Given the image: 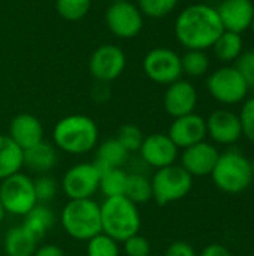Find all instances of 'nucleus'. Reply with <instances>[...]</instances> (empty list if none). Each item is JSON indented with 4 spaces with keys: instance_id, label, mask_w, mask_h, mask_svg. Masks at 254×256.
<instances>
[{
    "instance_id": "obj_1",
    "label": "nucleus",
    "mask_w": 254,
    "mask_h": 256,
    "mask_svg": "<svg viewBox=\"0 0 254 256\" xmlns=\"http://www.w3.org/2000/svg\"><path fill=\"white\" fill-rule=\"evenodd\" d=\"M177 40L186 50L205 51L225 32L217 8L205 3L190 4L180 12L174 26Z\"/></svg>"
},
{
    "instance_id": "obj_2",
    "label": "nucleus",
    "mask_w": 254,
    "mask_h": 256,
    "mask_svg": "<svg viewBox=\"0 0 254 256\" xmlns=\"http://www.w3.org/2000/svg\"><path fill=\"white\" fill-rule=\"evenodd\" d=\"M99 142L97 123L84 114H70L60 118L52 129V144L57 150L82 156L93 152Z\"/></svg>"
},
{
    "instance_id": "obj_3",
    "label": "nucleus",
    "mask_w": 254,
    "mask_h": 256,
    "mask_svg": "<svg viewBox=\"0 0 254 256\" xmlns=\"http://www.w3.org/2000/svg\"><path fill=\"white\" fill-rule=\"evenodd\" d=\"M141 213L135 202L124 195L105 198L100 204L102 232L118 243L141 231Z\"/></svg>"
},
{
    "instance_id": "obj_4",
    "label": "nucleus",
    "mask_w": 254,
    "mask_h": 256,
    "mask_svg": "<svg viewBox=\"0 0 254 256\" xmlns=\"http://www.w3.org/2000/svg\"><path fill=\"white\" fill-rule=\"evenodd\" d=\"M64 232L78 242H87L102 232L100 204L91 200H69L60 216Z\"/></svg>"
},
{
    "instance_id": "obj_5",
    "label": "nucleus",
    "mask_w": 254,
    "mask_h": 256,
    "mask_svg": "<svg viewBox=\"0 0 254 256\" xmlns=\"http://www.w3.org/2000/svg\"><path fill=\"white\" fill-rule=\"evenodd\" d=\"M211 177L216 188L222 192L229 195L241 194L253 182L252 160L238 150L220 153Z\"/></svg>"
},
{
    "instance_id": "obj_6",
    "label": "nucleus",
    "mask_w": 254,
    "mask_h": 256,
    "mask_svg": "<svg viewBox=\"0 0 254 256\" xmlns=\"http://www.w3.org/2000/svg\"><path fill=\"white\" fill-rule=\"evenodd\" d=\"M151 188L153 200L163 207L184 200L193 188V177L181 165L174 164L156 170L151 177Z\"/></svg>"
},
{
    "instance_id": "obj_7",
    "label": "nucleus",
    "mask_w": 254,
    "mask_h": 256,
    "mask_svg": "<svg viewBox=\"0 0 254 256\" xmlns=\"http://www.w3.org/2000/svg\"><path fill=\"white\" fill-rule=\"evenodd\" d=\"M0 204L6 214L24 218L36 204L33 178L19 171L0 182Z\"/></svg>"
},
{
    "instance_id": "obj_8",
    "label": "nucleus",
    "mask_w": 254,
    "mask_h": 256,
    "mask_svg": "<svg viewBox=\"0 0 254 256\" xmlns=\"http://www.w3.org/2000/svg\"><path fill=\"white\" fill-rule=\"evenodd\" d=\"M210 94L220 104L235 105L247 98L250 90L247 81L235 66H223L214 70L207 80Z\"/></svg>"
},
{
    "instance_id": "obj_9",
    "label": "nucleus",
    "mask_w": 254,
    "mask_h": 256,
    "mask_svg": "<svg viewBox=\"0 0 254 256\" xmlns=\"http://www.w3.org/2000/svg\"><path fill=\"white\" fill-rule=\"evenodd\" d=\"M99 183L100 170L94 162H81L64 172L61 189L67 200H91L99 192Z\"/></svg>"
},
{
    "instance_id": "obj_10",
    "label": "nucleus",
    "mask_w": 254,
    "mask_h": 256,
    "mask_svg": "<svg viewBox=\"0 0 254 256\" xmlns=\"http://www.w3.org/2000/svg\"><path fill=\"white\" fill-rule=\"evenodd\" d=\"M105 21L111 33L121 39L136 38L144 27L142 12L129 0L111 3L105 12Z\"/></svg>"
},
{
    "instance_id": "obj_11",
    "label": "nucleus",
    "mask_w": 254,
    "mask_h": 256,
    "mask_svg": "<svg viewBox=\"0 0 254 256\" xmlns=\"http://www.w3.org/2000/svg\"><path fill=\"white\" fill-rule=\"evenodd\" d=\"M142 68L145 75L162 86H169L178 80H181V57L169 48H154L151 50L142 62Z\"/></svg>"
},
{
    "instance_id": "obj_12",
    "label": "nucleus",
    "mask_w": 254,
    "mask_h": 256,
    "mask_svg": "<svg viewBox=\"0 0 254 256\" xmlns=\"http://www.w3.org/2000/svg\"><path fill=\"white\" fill-rule=\"evenodd\" d=\"M126 62V54L120 46L105 44L93 51L88 62V69L97 82L108 84L124 72Z\"/></svg>"
},
{
    "instance_id": "obj_13",
    "label": "nucleus",
    "mask_w": 254,
    "mask_h": 256,
    "mask_svg": "<svg viewBox=\"0 0 254 256\" xmlns=\"http://www.w3.org/2000/svg\"><path fill=\"white\" fill-rule=\"evenodd\" d=\"M180 148L172 142L168 134L147 135L139 148V156L145 165L154 170H160L174 165L178 159Z\"/></svg>"
},
{
    "instance_id": "obj_14",
    "label": "nucleus",
    "mask_w": 254,
    "mask_h": 256,
    "mask_svg": "<svg viewBox=\"0 0 254 256\" xmlns=\"http://www.w3.org/2000/svg\"><path fill=\"white\" fill-rule=\"evenodd\" d=\"M207 136L222 146H232L243 136L240 116L229 110H216L205 120Z\"/></svg>"
},
{
    "instance_id": "obj_15",
    "label": "nucleus",
    "mask_w": 254,
    "mask_h": 256,
    "mask_svg": "<svg viewBox=\"0 0 254 256\" xmlns=\"http://www.w3.org/2000/svg\"><path fill=\"white\" fill-rule=\"evenodd\" d=\"M220 153L219 150L207 142L201 141L195 146H190L183 150L180 165L195 178V177H207L211 176Z\"/></svg>"
},
{
    "instance_id": "obj_16",
    "label": "nucleus",
    "mask_w": 254,
    "mask_h": 256,
    "mask_svg": "<svg viewBox=\"0 0 254 256\" xmlns=\"http://www.w3.org/2000/svg\"><path fill=\"white\" fill-rule=\"evenodd\" d=\"M168 136L178 148H187L207 138V123L205 118L196 112L174 118L169 126Z\"/></svg>"
},
{
    "instance_id": "obj_17",
    "label": "nucleus",
    "mask_w": 254,
    "mask_h": 256,
    "mask_svg": "<svg viewBox=\"0 0 254 256\" xmlns=\"http://www.w3.org/2000/svg\"><path fill=\"white\" fill-rule=\"evenodd\" d=\"M198 105V92L195 86L186 80H178L168 86L163 96L165 111L177 118L195 112Z\"/></svg>"
},
{
    "instance_id": "obj_18",
    "label": "nucleus",
    "mask_w": 254,
    "mask_h": 256,
    "mask_svg": "<svg viewBox=\"0 0 254 256\" xmlns=\"http://www.w3.org/2000/svg\"><path fill=\"white\" fill-rule=\"evenodd\" d=\"M217 12L225 30L241 34L252 27L254 3L252 0H223Z\"/></svg>"
},
{
    "instance_id": "obj_19",
    "label": "nucleus",
    "mask_w": 254,
    "mask_h": 256,
    "mask_svg": "<svg viewBox=\"0 0 254 256\" xmlns=\"http://www.w3.org/2000/svg\"><path fill=\"white\" fill-rule=\"evenodd\" d=\"M7 135L21 150H27L42 142L45 132L40 120L36 116L21 112L10 120Z\"/></svg>"
},
{
    "instance_id": "obj_20",
    "label": "nucleus",
    "mask_w": 254,
    "mask_h": 256,
    "mask_svg": "<svg viewBox=\"0 0 254 256\" xmlns=\"http://www.w3.org/2000/svg\"><path fill=\"white\" fill-rule=\"evenodd\" d=\"M57 148L54 144L46 142L45 140L27 150H22V162L24 168L37 176L48 174L57 164Z\"/></svg>"
},
{
    "instance_id": "obj_21",
    "label": "nucleus",
    "mask_w": 254,
    "mask_h": 256,
    "mask_svg": "<svg viewBox=\"0 0 254 256\" xmlns=\"http://www.w3.org/2000/svg\"><path fill=\"white\" fill-rule=\"evenodd\" d=\"M130 153L120 144V141L114 136L105 140L96 147V158L94 165L103 171L111 168H123L129 159Z\"/></svg>"
},
{
    "instance_id": "obj_22",
    "label": "nucleus",
    "mask_w": 254,
    "mask_h": 256,
    "mask_svg": "<svg viewBox=\"0 0 254 256\" xmlns=\"http://www.w3.org/2000/svg\"><path fill=\"white\" fill-rule=\"evenodd\" d=\"M37 249V240L22 226L7 230L3 238V250L6 256H33Z\"/></svg>"
},
{
    "instance_id": "obj_23",
    "label": "nucleus",
    "mask_w": 254,
    "mask_h": 256,
    "mask_svg": "<svg viewBox=\"0 0 254 256\" xmlns=\"http://www.w3.org/2000/svg\"><path fill=\"white\" fill-rule=\"evenodd\" d=\"M54 224H55L54 212L46 204H36L24 216V222L21 225L39 242L54 226Z\"/></svg>"
},
{
    "instance_id": "obj_24",
    "label": "nucleus",
    "mask_w": 254,
    "mask_h": 256,
    "mask_svg": "<svg viewBox=\"0 0 254 256\" xmlns=\"http://www.w3.org/2000/svg\"><path fill=\"white\" fill-rule=\"evenodd\" d=\"M24 168L22 150L10 140L9 135L0 134V182Z\"/></svg>"
},
{
    "instance_id": "obj_25",
    "label": "nucleus",
    "mask_w": 254,
    "mask_h": 256,
    "mask_svg": "<svg viewBox=\"0 0 254 256\" xmlns=\"http://www.w3.org/2000/svg\"><path fill=\"white\" fill-rule=\"evenodd\" d=\"M243 46L244 42L241 34L225 30L211 48L214 50V56L217 57V60L223 63H234L243 54Z\"/></svg>"
},
{
    "instance_id": "obj_26",
    "label": "nucleus",
    "mask_w": 254,
    "mask_h": 256,
    "mask_svg": "<svg viewBox=\"0 0 254 256\" xmlns=\"http://www.w3.org/2000/svg\"><path fill=\"white\" fill-rule=\"evenodd\" d=\"M124 196L129 198L136 206L147 204L153 200V188H151V178L141 174V172H132L127 176V184L124 190Z\"/></svg>"
},
{
    "instance_id": "obj_27",
    "label": "nucleus",
    "mask_w": 254,
    "mask_h": 256,
    "mask_svg": "<svg viewBox=\"0 0 254 256\" xmlns=\"http://www.w3.org/2000/svg\"><path fill=\"white\" fill-rule=\"evenodd\" d=\"M127 176L129 172H126L123 168H111V170L100 171L99 192H102L105 198L124 195Z\"/></svg>"
},
{
    "instance_id": "obj_28",
    "label": "nucleus",
    "mask_w": 254,
    "mask_h": 256,
    "mask_svg": "<svg viewBox=\"0 0 254 256\" xmlns=\"http://www.w3.org/2000/svg\"><path fill=\"white\" fill-rule=\"evenodd\" d=\"M181 69H183V74L192 78L204 76L210 70V57L207 56L205 51L187 50L181 56Z\"/></svg>"
},
{
    "instance_id": "obj_29",
    "label": "nucleus",
    "mask_w": 254,
    "mask_h": 256,
    "mask_svg": "<svg viewBox=\"0 0 254 256\" xmlns=\"http://www.w3.org/2000/svg\"><path fill=\"white\" fill-rule=\"evenodd\" d=\"M87 256H120V243L111 238L109 236L100 232L90 240H87L85 246Z\"/></svg>"
},
{
    "instance_id": "obj_30",
    "label": "nucleus",
    "mask_w": 254,
    "mask_h": 256,
    "mask_svg": "<svg viewBox=\"0 0 254 256\" xmlns=\"http://www.w3.org/2000/svg\"><path fill=\"white\" fill-rule=\"evenodd\" d=\"M91 8V0H55L57 14L66 21L82 20Z\"/></svg>"
},
{
    "instance_id": "obj_31",
    "label": "nucleus",
    "mask_w": 254,
    "mask_h": 256,
    "mask_svg": "<svg viewBox=\"0 0 254 256\" xmlns=\"http://www.w3.org/2000/svg\"><path fill=\"white\" fill-rule=\"evenodd\" d=\"M115 138L120 141V144L132 154V153H138L141 146H142V141L145 138V135L142 134L141 128L136 126V124H132V123H127V124H123Z\"/></svg>"
},
{
    "instance_id": "obj_32",
    "label": "nucleus",
    "mask_w": 254,
    "mask_h": 256,
    "mask_svg": "<svg viewBox=\"0 0 254 256\" xmlns=\"http://www.w3.org/2000/svg\"><path fill=\"white\" fill-rule=\"evenodd\" d=\"M178 4V0H138V8L144 16L163 18L169 15Z\"/></svg>"
},
{
    "instance_id": "obj_33",
    "label": "nucleus",
    "mask_w": 254,
    "mask_h": 256,
    "mask_svg": "<svg viewBox=\"0 0 254 256\" xmlns=\"http://www.w3.org/2000/svg\"><path fill=\"white\" fill-rule=\"evenodd\" d=\"M33 184H34L37 204H48L57 196V192H58L57 182L48 174H42L33 178Z\"/></svg>"
},
{
    "instance_id": "obj_34",
    "label": "nucleus",
    "mask_w": 254,
    "mask_h": 256,
    "mask_svg": "<svg viewBox=\"0 0 254 256\" xmlns=\"http://www.w3.org/2000/svg\"><path fill=\"white\" fill-rule=\"evenodd\" d=\"M120 244H123V252L126 256H148L151 254L150 240L141 234H135Z\"/></svg>"
},
{
    "instance_id": "obj_35",
    "label": "nucleus",
    "mask_w": 254,
    "mask_h": 256,
    "mask_svg": "<svg viewBox=\"0 0 254 256\" xmlns=\"http://www.w3.org/2000/svg\"><path fill=\"white\" fill-rule=\"evenodd\" d=\"M241 120V128H243V135L247 136L254 142V98L247 99L241 108V112L238 114Z\"/></svg>"
},
{
    "instance_id": "obj_36",
    "label": "nucleus",
    "mask_w": 254,
    "mask_h": 256,
    "mask_svg": "<svg viewBox=\"0 0 254 256\" xmlns=\"http://www.w3.org/2000/svg\"><path fill=\"white\" fill-rule=\"evenodd\" d=\"M235 68L244 76L249 87H254V50L243 52L235 62Z\"/></svg>"
},
{
    "instance_id": "obj_37",
    "label": "nucleus",
    "mask_w": 254,
    "mask_h": 256,
    "mask_svg": "<svg viewBox=\"0 0 254 256\" xmlns=\"http://www.w3.org/2000/svg\"><path fill=\"white\" fill-rule=\"evenodd\" d=\"M165 256H198V254L193 249V246L189 244L187 242L177 240L168 246Z\"/></svg>"
},
{
    "instance_id": "obj_38",
    "label": "nucleus",
    "mask_w": 254,
    "mask_h": 256,
    "mask_svg": "<svg viewBox=\"0 0 254 256\" xmlns=\"http://www.w3.org/2000/svg\"><path fill=\"white\" fill-rule=\"evenodd\" d=\"M199 256H232V254L226 246L213 243V244H208L207 248H204V250L201 252Z\"/></svg>"
},
{
    "instance_id": "obj_39",
    "label": "nucleus",
    "mask_w": 254,
    "mask_h": 256,
    "mask_svg": "<svg viewBox=\"0 0 254 256\" xmlns=\"http://www.w3.org/2000/svg\"><path fill=\"white\" fill-rule=\"evenodd\" d=\"M33 256H66L64 250L57 244H42L36 249Z\"/></svg>"
},
{
    "instance_id": "obj_40",
    "label": "nucleus",
    "mask_w": 254,
    "mask_h": 256,
    "mask_svg": "<svg viewBox=\"0 0 254 256\" xmlns=\"http://www.w3.org/2000/svg\"><path fill=\"white\" fill-rule=\"evenodd\" d=\"M4 216H6V212H4V208L1 207V204H0V224L3 222V219H4Z\"/></svg>"
},
{
    "instance_id": "obj_41",
    "label": "nucleus",
    "mask_w": 254,
    "mask_h": 256,
    "mask_svg": "<svg viewBox=\"0 0 254 256\" xmlns=\"http://www.w3.org/2000/svg\"><path fill=\"white\" fill-rule=\"evenodd\" d=\"M252 172H253V180H254V159L252 160Z\"/></svg>"
},
{
    "instance_id": "obj_42",
    "label": "nucleus",
    "mask_w": 254,
    "mask_h": 256,
    "mask_svg": "<svg viewBox=\"0 0 254 256\" xmlns=\"http://www.w3.org/2000/svg\"><path fill=\"white\" fill-rule=\"evenodd\" d=\"M250 30L253 32V36H254V20H253V22H252V27H250Z\"/></svg>"
},
{
    "instance_id": "obj_43",
    "label": "nucleus",
    "mask_w": 254,
    "mask_h": 256,
    "mask_svg": "<svg viewBox=\"0 0 254 256\" xmlns=\"http://www.w3.org/2000/svg\"><path fill=\"white\" fill-rule=\"evenodd\" d=\"M111 2L114 3V2H123V0H111Z\"/></svg>"
},
{
    "instance_id": "obj_44",
    "label": "nucleus",
    "mask_w": 254,
    "mask_h": 256,
    "mask_svg": "<svg viewBox=\"0 0 254 256\" xmlns=\"http://www.w3.org/2000/svg\"><path fill=\"white\" fill-rule=\"evenodd\" d=\"M148 256H157V255H153V254H150V255H148Z\"/></svg>"
}]
</instances>
